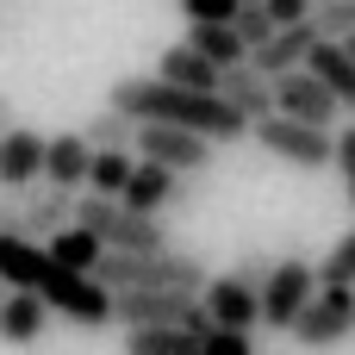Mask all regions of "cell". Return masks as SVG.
Instances as JSON below:
<instances>
[{
  "label": "cell",
  "instance_id": "83f0119b",
  "mask_svg": "<svg viewBox=\"0 0 355 355\" xmlns=\"http://www.w3.org/2000/svg\"><path fill=\"white\" fill-rule=\"evenodd\" d=\"M312 25H318V37H331V44H349V37H355V0L312 6Z\"/></svg>",
  "mask_w": 355,
  "mask_h": 355
},
{
  "label": "cell",
  "instance_id": "30bf717a",
  "mask_svg": "<svg viewBox=\"0 0 355 355\" xmlns=\"http://www.w3.org/2000/svg\"><path fill=\"white\" fill-rule=\"evenodd\" d=\"M275 112H287V119H300V125L331 131L343 106H337V94H331L312 69H293V75H281V81H275Z\"/></svg>",
  "mask_w": 355,
  "mask_h": 355
},
{
  "label": "cell",
  "instance_id": "5bb4252c",
  "mask_svg": "<svg viewBox=\"0 0 355 355\" xmlns=\"http://www.w3.org/2000/svg\"><path fill=\"white\" fill-rule=\"evenodd\" d=\"M312 44H318V25L312 19H300V25H281L250 62L268 75V81H281V75H293V69H306V56H312Z\"/></svg>",
  "mask_w": 355,
  "mask_h": 355
},
{
  "label": "cell",
  "instance_id": "3957f363",
  "mask_svg": "<svg viewBox=\"0 0 355 355\" xmlns=\"http://www.w3.org/2000/svg\"><path fill=\"white\" fill-rule=\"evenodd\" d=\"M75 225H87L112 256H156V250H168L162 218L131 212L125 200H100V193H87V200H75Z\"/></svg>",
  "mask_w": 355,
  "mask_h": 355
},
{
  "label": "cell",
  "instance_id": "277c9868",
  "mask_svg": "<svg viewBox=\"0 0 355 355\" xmlns=\"http://www.w3.org/2000/svg\"><path fill=\"white\" fill-rule=\"evenodd\" d=\"M37 300L50 306V312H62L69 324H81V331H100V324H112V287H100V275H75V268H44V281H37Z\"/></svg>",
  "mask_w": 355,
  "mask_h": 355
},
{
  "label": "cell",
  "instance_id": "7c38bea8",
  "mask_svg": "<svg viewBox=\"0 0 355 355\" xmlns=\"http://www.w3.org/2000/svg\"><path fill=\"white\" fill-rule=\"evenodd\" d=\"M200 306H206V318H212L218 331H256V324H262V293L243 287L237 275H212L206 293H200Z\"/></svg>",
  "mask_w": 355,
  "mask_h": 355
},
{
  "label": "cell",
  "instance_id": "6da1fadb",
  "mask_svg": "<svg viewBox=\"0 0 355 355\" xmlns=\"http://www.w3.org/2000/svg\"><path fill=\"white\" fill-rule=\"evenodd\" d=\"M106 106L131 112L137 125H181V131H200V137H212V144L250 137V119H243L231 100L175 87V81H162V75H125V81H112Z\"/></svg>",
  "mask_w": 355,
  "mask_h": 355
},
{
  "label": "cell",
  "instance_id": "484cf974",
  "mask_svg": "<svg viewBox=\"0 0 355 355\" xmlns=\"http://www.w3.org/2000/svg\"><path fill=\"white\" fill-rule=\"evenodd\" d=\"M94 150H137V119L131 112H119V106H100L94 119H87V131H81Z\"/></svg>",
  "mask_w": 355,
  "mask_h": 355
},
{
  "label": "cell",
  "instance_id": "ffe728a7",
  "mask_svg": "<svg viewBox=\"0 0 355 355\" xmlns=\"http://www.w3.org/2000/svg\"><path fill=\"white\" fill-rule=\"evenodd\" d=\"M44 324H50V306L37 293H6V306H0V343L25 349V343L44 337Z\"/></svg>",
  "mask_w": 355,
  "mask_h": 355
},
{
  "label": "cell",
  "instance_id": "9c48e42d",
  "mask_svg": "<svg viewBox=\"0 0 355 355\" xmlns=\"http://www.w3.org/2000/svg\"><path fill=\"white\" fill-rule=\"evenodd\" d=\"M137 156L144 162H162L175 175H200L212 162V137L181 131V125H137Z\"/></svg>",
  "mask_w": 355,
  "mask_h": 355
},
{
  "label": "cell",
  "instance_id": "4dcf8cb0",
  "mask_svg": "<svg viewBox=\"0 0 355 355\" xmlns=\"http://www.w3.org/2000/svg\"><path fill=\"white\" fill-rule=\"evenodd\" d=\"M200 355H256V343H250V331H206V343H200Z\"/></svg>",
  "mask_w": 355,
  "mask_h": 355
},
{
  "label": "cell",
  "instance_id": "4316f807",
  "mask_svg": "<svg viewBox=\"0 0 355 355\" xmlns=\"http://www.w3.org/2000/svg\"><path fill=\"white\" fill-rule=\"evenodd\" d=\"M318 287H355V231H343L337 250L318 262Z\"/></svg>",
  "mask_w": 355,
  "mask_h": 355
},
{
  "label": "cell",
  "instance_id": "8992f818",
  "mask_svg": "<svg viewBox=\"0 0 355 355\" xmlns=\"http://www.w3.org/2000/svg\"><path fill=\"white\" fill-rule=\"evenodd\" d=\"M250 131H256V144H262L268 156H281V162H293V168H324V162H337V137L318 131V125H300V119H287V112H268V119H256Z\"/></svg>",
  "mask_w": 355,
  "mask_h": 355
},
{
  "label": "cell",
  "instance_id": "d590c367",
  "mask_svg": "<svg viewBox=\"0 0 355 355\" xmlns=\"http://www.w3.org/2000/svg\"><path fill=\"white\" fill-rule=\"evenodd\" d=\"M6 131H12V100L0 94V137H6Z\"/></svg>",
  "mask_w": 355,
  "mask_h": 355
},
{
  "label": "cell",
  "instance_id": "e575fe53",
  "mask_svg": "<svg viewBox=\"0 0 355 355\" xmlns=\"http://www.w3.org/2000/svg\"><path fill=\"white\" fill-rule=\"evenodd\" d=\"M0 231H19V193H0Z\"/></svg>",
  "mask_w": 355,
  "mask_h": 355
},
{
  "label": "cell",
  "instance_id": "f546056e",
  "mask_svg": "<svg viewBox=\"0 0 355 355\" xmlns=\"http://www.w3.org/2000/svg\"><path fill=\"white\" fill-rule=\"evenodd\" d=\"M237 6H243V0H181L187 25H231V19H237Z\"/></svg>",
  "mask_w": 355,
  "mask_h": 355
},
{
  "label": "cell",
  "instance_id": "52a82bcc",
  "mask_svg": "<svg viewBox=\"0 0 355 355\" xmlns=\"http://www.w3.org/2000/svg\"><path fill=\"white\" fill-rule=\"evenodd\" d=\"M312 293H318V268L306 256H281L262 287V331H293L300 312L312 306Z\"/></svg>",
  "mask_w": 355,
  "mask_h": 355
},
{
  "label": "cell",
  "instance_id": "cb8c5ba5",
  "mask_svg": "<svg viewBox=\"0 0 355 355\" xmlns=\"http://www.w3.org/2000/svg\"><path fill=\"white\" fill-rule=\"evenodd\" d=\"M187 44H193L212 69H237V62H250V44L237 37V25H187Z\"/></svg>",
  "mask_w": 355,
  "mask_h": 355
},
{
  "label": "cell",
  "instance_id": "74e56055",
  "mask_svg": "<svg viewBox=\"0 0 355 355\" xmlns=\"http://www.w3.org/2000/svg\"><path fill=\"white\" fill-rule=\"evenodd\" d=\"M243 6H262V0H243Z\"/></svg>",
  "mask_w": 355,
  "mask_h": 355
},
{
  "label": "cell",
  "instance_id": "f1b7e54d",
  "mask_svg": "<svg viewBox=\"0 0 355 355\" xmlns=\"http://www.w3.org/2000/svg\"><path fill=\"white\" fill-rule=\"evenodd\" d=\"M231 25H237V37L250 44V56H256V50H262L275 31H281V25L268 19V6H237V19H231Z\"/></svg>",
  "mask_w": 355,
  "mask_h": 355
},
{
  "label": "cell",
  "instance_id": "ab89813d",
  "mask_svg": "<svg viewBox=\"0 0 355 355\" xmlns=\"http://www.w3.org/2000/svg\"><path fill=\"white\" fill-rule=\"evenodd\" d=\"M349 56H355V37H349Z\"/></svg>",
  "mask_w": 355,
  "mask_h": 355
},
{
  "label": "cell",
  "instance_id": "44dd1931",
  "mask_svg": "<svg viewBox=\"0 0 355 355\" xmlns=\"http://www.w3.org/2000/svg\"><path fill=\"white\" fill-rule=\"evenodd\" d=\"M156 75L175 81V87H193V94H218V69H212L193 44H168L162 62H156Z\"/></svg>",
  "mask_w": 355,
  "mask_h": 355
},
{
  "label": "cell",
  "instance_id": "ba28073f",
  "mask_svg": "<svg viewBox=\"0 0 355 355\" xmlns=\"http://www.w3.org/2000/svg\"><path fill=\"white\" fill-rule=\"evenodd\" d=\"M293 343L306 349H331V343H349L355 337V287H318L312 306L300 312V324L287 331Z\"/></svg>",
  "mask_w": 355,
  "mask_h": 355
},
{
  "label": "cell",
  "instance_id": "836d02e7",
  "mask_svg": "<svg viewBox=\"0 0 355 355\" xmlns=\"http://www.w3.org/2000/svg\"><path fill=\"white\" fill-rule=\"evenodd\" d=\"M262 6H268L275 25H300V19H312V0H262Z\"/></svg>",
  "mask_w": 355,
  "mask_h": 355
},
{
  "label": "cell",
  "instance_id": "8d00e7d4",
  "mask_svg": "<svg viewBox=\"0 0 355 355\" xmlns=\"http://www.w3.org/2000/svg\"><path fill=\"white\" fill-rule=\"evenodd\" d=\"M6 293H12V287H6V281H0V306H6Z\"/></svg>",
  "mask_w": 355,
  "mask_h": 355
},
{
  "label": "cell",
  "instance_id": "8fae6325",
  "mask_svg": "<svg viewBox=\"0 0 355 355\" xmlns=\"http://www.w3.org/2000/svg\"><path fill=\"white\" fill-rule=\"evenodd\" d=\"M75 225V193L69 187H25L19 193V237H31V243H50L56 231H69Z\"/></svg>",
  "mask_w": 355,
  "mask_h": 355
},
{
  "label": "cell",
  "instance_id": "9a60e30c",
  "mask_svg": "<svg viewBox=\"0 0 355 355\" xmlns=\"http://www.w3.org/2000/svg\"><path fill=\"white\" fill-rule=\"evenodd\" d=\"M218 100H231L250 125L275 112V81L256 69V62H237V69H218Z\"/></svg>",
  "mask_w": 355,
  "mask_h": 355
},
{
  "label": "cell",
  "instance_id": "7402d4cb",
  "mask_svg": "<svg viewBox=\"0 0 355 355\" xmlns=\"http://www.w3.org/2000/svg\"><path fill=\"white\" fill-rule=\"evenodd\" d=\"M131 175H137V150H94V162H87V193L125 200Z\"/></svg>",
  "mask_w": 355,
  "mask_h": 355
},
{
  "label": "cell",
  "instance_id": "7a4b0ae2",
  "mask_svg": "<svg viewBox=\"0 0 355 355\" xmlns=\"http://www.w3.org/2000/svg\"><path fill=\"white\" fill-rule=\"evenodd\" d=\"M94 275L112 293H206V268L175 250H156V256H112L106 250Z\"/></svg>",
  "mask_w": 355,
  "mask_h": 355
},
{
  "label": "cell",
  "instance_id": "e0dca14e",
  "mask_svg": "<svg viewBox=\"0 0 355 355\" xmlns=\"http://www.w3.org/2000/svg\"><path fill=\"white\" fill-rule=\"evenodd\" d=\"M44 268H50V250H44V243H31V237H19V231H0V281H6L12 293H37Z\"/></svg>",
  "mask_w": 355,
  "mask_h": 355
},
{
  "label": "cell",
  "instance_id": "603a6c76",
  "mask_svg": "<svg viewBox=\"0 0 355 355\" xmlns=\"http://www.w3.org/2000/svg\"><path fill=\"white\" fill-rule=\"evenodd\" d=\"M44 250H50V262H56V268H75V275H94V268H100V256H106V243H100L87 225H69V231H56Z\"/></svg>",
  "mask_w": 355,
  "mask_h": 355
},
{
  "label": "cell",
  "instance_id": "ac0fdd59",
  "mask_svg": "<svg viewBox=\"0 0 355 355\" xmlns=\"http://www.w3.org/2000/svg\"><path fill=\"white\" fill-rule=\"evenodd\" d=\"M87 162H94V144L81 137V131H62V137H50L44 144V181L50 187H87Z\"/></svg>",
  "mask_w": 355,
  "mask_h": 355
},
{
  "label": "cell",
  "instance_id": "5b68a950",
  "mask_svg": "<svg viewBox=\"0 0 355 355\" xmlns=\"http://www.w3.org/2000/svg\"><path fill=\"white\" fill-rule=\"evenodd\" d=\"M112 324L125 331H162V324H181V331H212L200 293H112Z\"/></svg>",
  "mask_w": 355,
  "mask_h": 355
},
{
  "label": "cell",
  "instance_id": "f35d334b",
  "mask_svg": "<svg viewBox=\"0 0 355 355\" xmlns=\"http://www.w3.org/2000/svg\"><path fill=\"white\" fill-rule=\"evenodd\" d=\"M312 6H331V0H312Z\"/></svg>",
  "mask_w": 355,
  "mask_h": 355
},
{
  "label": "cell",
  "instance_id": "1f68e13d",
  "mask_svg": "<svg viewBox=\"0 0 355 355\" xmlns=\"http://www.w3.org/2000/svg\"><path fill=\"white\" fill-rule=\"evenodd\" d=\"M337 175H343V193H349V206H355V125L337 131Z\"/></svg>",
  "mask_w": 355,
  "mask_h": 355
},
{
  "label": "cell",
  "instance_id": "d4e9b609",
  "mask_svg": "<svg viewBox=\"0 0 355 355\" xmlns=\"http://www.w3.org/2000/svg\"><path fill=\"white\" fill-rule=\"evenodd\" d=\"M200 331L162 324V331H125V355H200Z\"/></svg>",
  "mask_w": 355,
  "mask_h": 355
},
{
  "label": "cell",
  "instance_id": "4fadbf2b",
  "mask_svg": "<svg viewBox=\"0 0 355 355\" xmlns=\"http://www.w3.org/2000/svg\"><path fill=\"white\" fill-rule=\"evenodd\" d=\"M44 144H50V137H37V131H25V125H12V131L0 137V193H25V187L44 181Z\"/></svg>",
  "mask_w": 355,
  "mask_h": 355
},
{
  "label": "cell",
  "instance_id": "d6986e66",
  "mask_svg": "<svg viewBox=\"0 0 355 355\" xmlns=\"http://www.w3.org/2000/svg\"><path fill=\"white\" fill-rule=\"evenodd\" d=\"M306 69L337 94V106H349V112H355V56H349V44L318 37V44H312V56H306Z\"/></svg>",
  "mask_w": 355,
  "mask_h": 355
},
{
  "label": "cell",
  "instance_id": "2e32d148",
  "mask_svg": "<svg viewBox=\"0 0 355 355\" xmlns=\"http://www.w3.org/2000/svg\"><path fill=\"white\" fill-rule=\"evenodd\" d=\"M181 193H187V175H175V168H162V162H144V156H137V175H131V187H125V206H131V212L162 218V206H175Z\"/></svg>",
  "mask_w": 355,
  "mask_h": 355
},
{
  "label": "cell",
  "instance_id": "d6a6232c",
  "mask_svg": "<svg viewBox=\"0 0 355 355\" xmlns=\"http://www.w3.org/2000/svg\"><path fill=\"white\" fill-rule=\"evenodd\" d=\"M231 275H237L243 287H256V293H262V287H268V275H275V262H262V256H243Z\"/></svg>",
  "mask_w": 355,
  "mask_h": 355
}]
</instances>
